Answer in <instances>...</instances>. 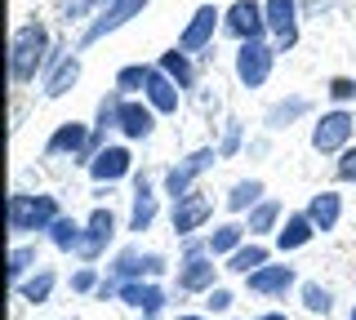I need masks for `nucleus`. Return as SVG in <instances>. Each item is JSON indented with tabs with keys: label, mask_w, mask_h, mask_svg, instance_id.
Masks as SVG:
<instances>
[{
	"label": "nucleus",
	"mask_w": 356,
	"mask_h": 320,
	"mask_svg": "<svg viewBox=\"0 0 356 320\" xmlns=\"http://www.w3.org/2000/svg\"><path fill=\"white\" fill-rule=\"evenodd\" d=\"M54 31L44 18H22L14 27V36H9V85L14 90H31V85H40L44 76V62H49V49H54Z\"/></svg>",
	"instance_id": "1"
},
{
	"label": "nucleus",
	"mask_w": 356,
	"mask_h": 320,
	"mask_svg": "<svg viewBox=\"0 0 356 320\" xmlns=\"http://www.w3.org/2000/svg\"><path fill=\"white\" fill-rule=\"evenodd\" d=\"M63 214L67 209L54 192H27V187L9 192V205H5V223H9L14 240H44V231L58 223Z\"/></svg>",
	"instance_id": "2"
},
{
	"label": "nucleus",
	"mask_w": 356,
	"mask_h": 320,
	"mask_svg": "<svg viewBox=\"0 0 356 320\" xmlns=\"http://www.w3.org/2000/svg\"><path fill=\"white\" fill-rule=\"evenodd\" d=\"M214 165H222V156H218V147L214 142H200V147H192V151H183L178 160H170L161 169V196L165 201H183L187 192H196L200 183H205V174L214 169Z\"/></svg>",
	"instance_id": "3"
},
{
	"label": "nucleus",
	"mask_w": 356,
	"mask_h": 320,
	"mask_svg": "<svg viewBox=\"0 0 356 320\" xmlns=\"http://www.w3.org/2000/svg\"><path fill=\"white\" fill-rule=\"evenodd\" d=\"M111 280H170L174 276V258L170 253H161V249H152V245H143V240H129V245H120L116 253L107 258V267H103Z\"/></svg>",
	"instance_id": "4"
},
{
	"label": "nucleus",
	"mask_w": 356,
	"mask_h": 320,
	"mask_svg": "<svg viewBox=\"0 0 356 320\" xmlns=\"http://www.w3.org/2000/svg\"><path fill=\"white\" fill-rule=\"evenodd\" d=\"M81 76H85V58H81V49H76V40L58 36L54 49H49V62H44V76H40L36 94L44 103H58V98H67L81 85Z\"/></svg>",
	"instance_id": "5"
},
{
	"label": "nucleus",
	"mask_w": 356,
	"mask_h": 320,
	"mask_svg": "<svg viewBox=\"0 0 356 320\" xmlns=\"http://www.w3.org/2000/svg\"><path fill=\"white\" fill-rule=\"evenodd\" d=\"M222 262L209 249H178L174 276H170V289L178 298H205L214 285H222Z\"/></svg>",
	"instance_id": "6"
},
{
	"label": "nucleus",
	"mask_w": 356,
	"mask_h": 320,
	"mask_svg": "<svg viewBox=\"0 0 356 320\" xmlns=\"http://www.w3.org/2000/svg\"><path fill=\"white\" fill-rule=\"evenodd\" d=\"M356 142V107H325L307 129V147L321 160H339Z\"/></svg>",
	"instance_id": "7"
},
{
	"label": "nucleus",
	"mask_w": 356,
	"mask_h": 320,
	"mask_svg": "<svg viewBox=\"0 0 356 320\" xmlns=\"http://www.w3.org/2000/svg\"><path fill=\"white\" fill-rule=\"evenodd\" d=\"M125 236V218L116 214L111 205H94L85 214V240H81V253H76V262H107L111 253H116L120 245L116 240Z\"/></svg>",
	"instance_id": "8"
},
{
	"label": "nucleus",
	"mask_w": 356,
	"mask_h": 320,
	"mask_svg": "<svg viewBox=\"0 0 356 320\" xmlns=\"http://www.w3.org/2000/svg\"><path fill=\"white\" fill-rule=\"evenodd\" d=\"M276 62H281V49L272 45V40H245L236 45L232 53V76H236V85L245 94H259L267 81H272Z\"/></svg>",
	"instance_id": "9"
},
{
	"label": "nucleus",
	"mask_w": 356,
	"mask_h": 320,
	"mask_svg": "<svg viewBox=\"0 0 356 320\" xmlns=\"http://www.w3.org/2000/svg\"><path fill=\"white\" fill-rule=\"evenodd\" d=\"M241 285H245V294L259 298V303H285L289 294H298V285H303V271H298L289 258H281V253H276L267 267L250 271Z\"/></svg>",
	"instance_id": "10"
},
{
	"label": "nucleus",
	"mask_w": 356,
	"mask_h": 320,
	"mask_svg": "<svg viewBox=\"0 0 356 320\" xmlns=\"http://www.w3.org/2000/svg\"><path fill=\"white\" fill-rule=\"evenodd\" d=\"M89 138H94V129H89V120H58V125L49 129V138H44L40 156L44 160H72L89 169V160H94V147H89Z\"/></svg>",
	"instance_id": "11"
},
{
	"label": "nucleus",
	"mask_w": 356,
	"mask_h": 320,
	"mask_svg": "<svg viewBox=\"0 0 356 320\" xmlns=\"http://www.w3.org/2000/svg\"><path fill=\"white\" fill-rule=\"evenodd\" d=\"M147 5H152V0H107V5L98 9V18H94V23L76 31V49L85 53V49L103 45L107 36H116L120 27H129L134 18H143V14H147Z\"/></svg>",
	"instance_id": "12"
},
{
	"label": "nucleus",
	"mask_w": 356,
	"mask_h": 320,
	"mask_svg": "<svg viewBox=\"0 0 356 320\" xmlns=\"http://www.w3.org/2000/svg\"><path fill=\"white\" fill-rule=\"evenodd\" d=\"M209 223H214V192H205V183H200L196 192H187L183 201L170 205V231H174V240L205 236Z\"/></svg>",
	"instance_id": "13"
},
{
	"label": "nucleus",
	"mask_w": 356,
	"mask_h": 320,
	"mask_svg": "<svg viewBox=\"0 0 356 320\" xmlns=\"http://www.w3.org/2000/svg\"><path fill=\"white\" fill-rule=\"evenodd\" d=\"M303 120H316V98L312 94H298V90H289L281 98H272V103L263 107V116H259V129H267V134H289L294 125H303Z\"/></svg>",
	"instance_id": "14"
},
{
	"label": "nucleus",
	"mask_w": 356,
	"mask_h": 320,
	"mask_svg": "<svg viewBox=\"0 0 356 320\" xmlns=\"http://www.w3.org/2000/svg\"><path fill=\"white\" fill-rule=\"evenodd\" d=\"M218 36H222V5L205 0V5L192 9V18L183 23V31H178V49L196 53V58H209V49H214Z\"/></svg>",
	"instance_id": "15"
},
{
	"label": "nucleus",
	"mask_w": 356,
	"mask_h": 320,
	"mask_svg": "<svg viewBox=\"0 0 356 320\" xmlns=\"http://www.w3.org/2000/svg\"><path fill=\"white\" fill-rule=\"evenodd\" d=\"M222 36H227L232 45H245V40H272L263 0H232V5H222Z\"/></svg>",
	"instance_id": "16"
},
{
	"label": "nucleus",
	"mask_w": 356,
	"mask_h": 320,
	"mask_svg": "<svg viewBox=\"0 0 356 320\" xmlns=\"http://www.w3.org/2000/svg\"><path fill=\"white\" fill-rule=\"evenodd\" d=\"M116 303L129 307L138 320H161L165 307L178 303V294H174L165 280H125V285L116 289Z\"/></svg>",
	"instance_id": "17"
},
{
	"label": "nucleus",
	"mask_w": 356,
	"mask_h": 320,
	"mask_svg": "<svg viewBox=\"0 0 356 320\" xmlns=\"http://www.w3.org/2000/svg\"><path fill=\"white\" fill-rule=\"evenodd\" d=\"M267 9V31H272V45L281 53H294L303 40V0H263Z\"/></svg>",
	"instance_id": "18"
},
{
	"label": "nucleus",
	"mask_w": 356,
	"mask_h": 320,
	"mask_svg": "<svg viewBox=\"0 0 356 320\" xmlns=\"http://www.w3.org/2000/svg\"><path fill=\"white\" fill-rule=\"evenodd\" d=\"M134 169H138V160H134L129 142H107V147L89 160L85 174H89V183H94V187H120V183L134 178Z\"/></svg>",
	"instance_id": "19"
},
{
	"label": "nucleus",
	"mask_w": 356,
	"mask_h": 320,
	"mask_svg": "<svg viewBox=\"0 0 356 320\" xmlns=\"http://www.w3.org/2000/svg\"><path fill=\"white\" fill-rule=\"evenodd\" d=\"M156 125H161V116H156V107L147 98H125L120 103V142L143 147V142L156 138Z\"/></svg>",
	"instance_id": "20"
},
{
	"label": "nucleus",
	"mask_w": 356,
	"mask_h": 320,
	"mask_svg": "<svg viewBox=\"0 0 356 320\" xmlns=\"http://www.w3.org/2000/svg\"><path fill=\"white\" fill-rule=\"evenodd\" d=\"M303 209H307L312 223H316L321 236H334V231H339V223H343V214H348V201H343L339 187H321V192L307 196Z\"/></svg>",
	"instance_id": "21"
},
{
	"label": "nucleus",
	"mask_w": 356,
	"mask_h": 320,
	"mask_svg": "<svg viewBox=\"0 0 356 320\" xmlns=\"http://www.w3.org/2000/svg\"><path fill=\"white\" fill-rule=\"evenodd\" d=\"M156 67H161L170 81L183 90L187 98H192L196 90H200V58L196 53H187V49H178V45H170L165 53H156Z\"/></svg>",
	"instance_id": "22"
},
{
	"label": "nucleus",
	"mask_w": 356,
	"mask_h": 320,
	"mask_svg": "<svg viewBox=\"0 0 356 320\" xmlns=\"http://www.w3.org/2000/svg\"><path fill=\"white\" fill-rule=\"evenodd\" d=\"M316 236H321V231H316V223L307 218V209H289V214H285V223H281V231L272 236V249L281 253V258H289V253L307 249Z\"/></svg>",
	"instance_id": "23"
},
{
	"label": "nucleus",
	"mask_w": 356,
	"mask_h": 320,
	"mask_svg": "<svg viewBox=\"0 0 356 320\" xmlns=\"http://www.w3.org/2000/svg\"><path fill=\"white\" fill-rule=\"evenodd\" d=\"M120 103H125V94H120V90H107L94 103V120H89V129H94V138H89L94 156L111 142V134H120Z\"/></svg>",
	"instance_id": "24"
},
{
	"label": "nucleus",
	"mask_w": 356,
	"mask_h": 320,
	"mask_svg": "<svg viewBox=\"0 0 356 320\" xmlns=\"http://www.w3.org/2000/svg\"><path fill=\"white\" fill-rule=\"evenodd\" d=\"M285 214H289V209H285V201H281V196H263V201L254 205L250 214L241 218V223H245V231H250V240H272L276 231H281Z\"/></svg>",
	"instance_id": "25"
},
{
	"label": "nucleus",
	"mask_w": 356,
	"mask_h": 320,
	"mask_svg": "<svg viewBox=\"0 0 356 320\" xmlns=\"http://www.w3.org/2000/svg\"><path fill=\"white\" fill-rule=\"evenodd\" d=\"M263 196H267V183L259 178V174H241V178L222 192V209H227V218H245Z\"/></svg>",
	"instance_id": "26"
},
{
	"label": "nucleus",
	"mask_w": 356,
	"mask_h": 320,
	"mask_svg": "<svg viewBox=\"0 0 356 320\" xmlns=\"http://www.w3.org/2000/svg\"><path fill=\"white\" fill-rule=\"evenodd\" d=\"M143 98L156 107V116H161V120L165 116H178V112H183V103H187V94L178 90L161 67H152V81H147V90H143Z\"/></svg>",
	"instance_id": "27"
},
{
	"label": "nucleus",
	"mask_w": 356,
	"mask_h": 320,
	"mask_svg": "<svg viewBox=\"0 0 356 320\" xmlns=\"http://www.w3.org/2000/svg\"><path fill=\"white\" fill-rule=\"evenodd\" d=\"M58 285H63L58 267H40V271H31L27 280L14 285V298H18V303H27V307H44V303H54Z\"/></svg>",
	"instance_id": "28"
},
{
	"label": "nucleus",
	"mask_w": 356,
	"mask_h": 320,
	"mask_svg": "<svg viewBox=\"0 0 356 320\" xmlns=\"http://www.w3.org/2000/svg\"><path fill=\"white\" fill-rule=\"evenodd\" d=\"M272 258H276L272 240H245V245H241L236 253H232V258H222V271H227V276H236V280H245L250 271L267 267Z\"/></svg>",
	"instance_id": "29"
},
{
	"label": "nucleus",
	"mask_w": 356,
	"mask_h": 320,
	"mask_svg": "<svg viewBox=\"0 0 356 320\" xmlns=\"http://www.w3.org/2000/svg\"><path fill=\"white\" fill-rule=\"evenodd\" d=\"M81 240H85V218H76V214H63L58 223L44 231V245L54 253H63V258H76V253H81Z\"/></svg>",
	"instance_id": "30"
},
{
	"label": "nucleus",
	"mask_w": 356,
	"mask_h": 320,
	"mask_svg": "<svg viewBox=\"0 0 356 320\" xmlns=\"http://www.w3.org/2000/svg\"><path fill=\"white\" fill-rule=\"evenodd\" d=\"M298 307H303L307 316H334V307H339V294H334V285L325 280H316V276H303V285H298Z\"/></svg>",
	"instance_id": "31"
},
{
	"label": "nucleus",
	"mask_w": 356,
	"mask_h": 320,
	"mask_svg": "<svg viewBox=\"0 0 356 320\" xmlns=\"http://www.w3.org/2000/svg\"><path fill=\"white\" fill-rule=\"evenodd\" d=\"M245 240H250V231H245L241 218H222V223H214V231H205V245H209V253H214L218 262L232 258Z\"/></svg>",
	"instance_id": "32"
},
{
	"label": "nucleus",
	"mask_w": 356,
	"mask_h": 320,
	"mask_svg": "<svg viewBox=\"0 0 356 320\" xmlns=\"http://www.w3.org/2000/svg\"><path fill=\"white\" fill-rule=\"evenodd\" d=\"M214 147H218V156H222V160H241V156H245V147H250V125H245L236 112H227V116H222V125H218Z\"/></svg>",
	"instance_id": "33"
},
{
	"label": "nucleus",
	"mask_w": 356,
	"mask_h": 320,
	"mask_svg": "<svg viewBox=\"0 0 356 320\" xmlns=\"http://www.w3.org/2000/svg\"><path fill=\"white\" fill-rule=\"evenodd\" d=\"M44 258H40V240H14V249H9V285L27 280L31 271H40Z\"/></svg>",
	"instance_id": "34"
},
{
	"label": "nucleus",
	"mask_w": 356,
	"mask_h": 320,
	"mask_svg": "<svg viewBox=\"0 0 356 320\" xmlns=\"http://www.w3.org/2000/svg\"><path fill=\"white\" fill-rule=\"evenodd\" d=\"M152 67L156 62H120L116 76H111V90H120L125 98H143V90L152 81Z\"/></svg>",
	"instance_id": "35"
},
{
	"label": "nucleus",
	"mask_w": 356,
	"mask_h": 320,
	"mask_svg": "<svg viewBox=\"0 0 356 320\" xmlns=\"http://www.w3.org/2000/svg\"><path fill=\"white\" fill-rule=\"evenodd\" d=\"M103 5H107V0H63V5H58V23L81 31V27H89L98 18V9H103Z\"/></svg>",
	"instance_id": "36"
},
{
	"label": "nucleus",
	"mask_w": 356,
	"mask_h": 320,
	"mask_svg": "<svg viewBox=\"0 0 356 320\" xmlns=\"http://www.w3.org/2000/svg\"><path fill=\"white\" fill-rule=\"evenodd\" d=\"M200 312H209L214 320L236 316V289H232V285H214V289L200 298Z\"/></svg>",
	"instance_id": "37"
},
{
	"label": "nucleus",
	"mask_w": 356,
	"mask_h": 320,
	"mask_svg": "<svg viewBox=\"0 0 356 320\" xmlns=\"http://www.w3.org/2000/svg\"><path fill=\"white\" fill-rule=\"evenodd\" d=\"M325 103L330 107H356V76H348V71L330 76L325 81Z\"/></svg>",
	"instance_id": "38"
},
{
	"label": "nucleus",
	"mask_w": 356,
	"mask_h": 320,
	"mask_svg": "<svg viewBox=\"0 0 356 320\" xmlns=\"http://www.w3.org/2000/svg\"><path fill=\"white\" fill-rule=\"evenodd\" d=\"M98 285H103V267H94V262H81V267H72V276H67V289L81 294V298H94Z\"/></svg>",
	"instance_id": "39"
},
{
	"label": "nucleus",
	"mask_w": 356,
	"mask_h": 320,
	"mask_svg": "<svg viewBox=\"0 0 356 320\" xmlns=\"http://www.w3.org/2000/svg\"><path fill=\"white\" fill-rule=\"evenodd\" d=\"M334 187H356V142L334 160Z\"/></svg>",
	"instance_id": "40"
},
{
	"label": "nucleus",
	"mask_w": 356,
	"mask_h": 320,
	"mask_svg": "<svg viewBox=\"0 0 356 320\" xmlns=\"http://www.w3.org/2000/svg\"><path fill=\"white\" fill-rule=\"evenodd\" d=\"M272 147H276V134H267V129H259V134H250V147H245V156H250L254 165L272 156Z\"/></svg>",
	"instance_id": "41"
},
{
	"label": "nucleus",
	"mask_w": 356,
	"mask_h": 320,
	"mask_svg": "<svg viewBox=\"0 0 356 320\" xmlns=\"http://www.w3.org/2000/svg\"><path fill=\"white\" fill-rule=\"evenodd\" d=\"M250 320H294V316H289L285 307H263V312H254Z\"/></svg>",
	"instance_id": "42"
},
{
	"label": "nucleus",
	"mask_w": 356,
	"mask_h": 320,
	"mask_svg": "<svg viewBox=\"0 0 356 320\" xmlns=\"http://www.w3.org/2000/svg\"><path fill=\"white\" fill-rule=\"evenodd\" d=\"M174 320H214V316H209V312H178Z\"/></svg>",
	"instance_id": "43"
},
{
	"label": "nucleus",
	"mask_w": 356,
	"mask_h": 320,
	"mask_svg": "<svg viewBox=\"0 0 356 320\" xmlns=\"http://www.w3.org/2000/svg\"><path fill=\"white\" fill-rule=\"evenodd\" d=\"M343 320H356V303H352V307H348V316H343Z\"/></svg>",
	"instance_id": "44"
},
{
	"label": "nucleus",
	"mask_w": 356,
	"mask_h": 320,
	"mask_svg": "<svg viewBox=\"0 0 356 320\" xmlns=\"http://www.w3.org/2000/svg\"><path fill=\"white\" fill-rule=\"evenodd\" d=\"M227 320H245V316H227Z\"/></svg>",
	"instance_id": "45"
}]
</instances>
